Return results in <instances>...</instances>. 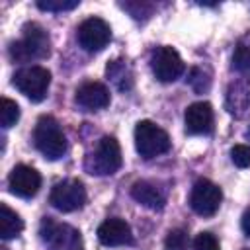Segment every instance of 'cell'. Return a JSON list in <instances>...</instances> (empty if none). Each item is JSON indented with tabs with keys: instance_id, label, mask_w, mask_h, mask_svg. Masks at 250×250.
Here are the masks:
<instances>
[{
	"instance_id": "obj_1",
	"label": "cell",
	"mask_w": 250,
	"mask_h": 250,
	"mask_svg": "<svg viewBox=\"0 0 250 250\" xmlns=\"http://www.w3.org/2000/svg\"><path fill=\"white\" fill-rule=\"evenodd\" d=\"M23 35L20 41H14L10 45V57L18 62H27V61H37L45 59L51 53V39L49 33L37 23L29 21L23 25Z\"/></svg>"
},
{
	"instance_id": "obj_2",
	"label": "cell",
	"mask_w": 250,
	"mask_h": 250,
	"mask_svg": "<svg viewBox=\"0 0 250 250\" xmlns=\"http://www.w3.org/2000/svg\"><path fill=\"white\" fill-rule=\"evenodd\" d=\"M33 145L47 160H59L66 152V137L53 115H41L33 129Z\"/></svg>"
},
{
	"instance_id": "obj_3",
	"label": "cell",
	"mask_w": 250,
	"mask_h": 250,
	"mask_svg": "<svg viewBox=\"0 0 250 250\" xmlns=\"http://www.w3.org/2000/svg\"><path fill=\"white\" fill-rule=\"evenodd\" d=\"M39 236L47 250H84L82 234L74 227L59 223L51 217H43Z\"/></svg>"
},
{
	"instance_id": "obj_4",
	"label": "cell",
	"mask_w": 250,
	"mask_h": 250,
	"mask_svg": "<svg viewBox=\"0 0 250 250\" xmlns=\"http://www.w3.org/2000/svg\"><path fill=\"white\" fill-rule=\"evenodd\" d=\"M121 146L115 137H102L86 158V170L94 176H111L121 168Z\"/></svg>"
},
{
	"instance_id": "obj_5",
	"label": "cell",
	"mask_w": 250,
	"mask_h": 250,
	"mask_svg": "<svg viewBox=\"0 0 250 250\" xmlns=\"http://www.w3.org/2000/svg\"><path fill=\"white\" fill-rule=\"evenodd\" d=\"M135 146L143 158L150 160V158L160 156L170 150V137L156 123L143 119L135 127Z\"/></svg>"
},
{
	"instance_id": "obj_6",
	"label": "cell",
	"mask_w": 250,
	"mask_h": 250,
	"mask_svg": "<svg viewBox=\"0 0 250 250\" xmlns=\"http://www.w3.org/2000/svg\"><path fill=\"white\" fill-rule=\"evenodd\" d=\"M12 82L31 102H41L47 96L51 84V72L43 66H25L14 74Z\"/></svg>"
},
{
	"instance_id": "obj_7",
	"label": "cell",
	"mask_w": 250,
	"mask_h": 250,
	"mask_svg": "<svg viewBox=\"0 0 250 250\" xmlns=\"http://www.w3.org/2000/svg\"><path fill=\"white\" fill-rule=\"evenodd\" d=\"M49 201L55 209L62 213H72L86 203V188L80 180H74V178L57 182L51 189Z\"/></svg>"
},
{
	"instance_id": "obj_8",
	"label": "cell",
	"mask_w": 250,
	"mask_h": 250,
	"mask_svg": "<svg viewBox=\"0 0 250 250\" xmlns=\"http://www.w3.org/2000/svg\"><path fill=\"white\" fill-rule=\"evenodd\" d=\"M223 201V191L211 180H197L189 193V207L201 217H213Z\"/></svg>"
},
{
	"instance_id": "obj_9",
	"label": "cell",
	"mask_w": 250,
	"mask_h": 250,
	"mask_svg": "<svg viewBox=\"0 0 250 250\" xmlns=\"http://www.w3.org/2000/svg\"><path fill=\"white\" fill-rule=\"evenodd\" d=\"M76 37L84 51L98 53L111 41V27L102 18H88L78 25Z\"/></svg>"
},
{
	"instance_id": "obj_10",
	"label": "cell",
	"mask_w": 250,
	"mask_h": 250,
	"mask_svg": "<svg viewBox=\"0 0 250 250\" xmlns=\"http://www.w3.org/2000/svg\"><path fill=\"white\" fill-rule=\"evenodd\" d=\"M150 66H152V72H154L156 80H160V82H174L184 72L182 57L178 55L176 49H172L168 45H162L152 53Z\"/></svg>"
},
{
	"instance_id": "obj_11",
	"label": "cell",
	"mask_w": 250,
	"mask_h": 250,
	"mask_svg": "<svg viewBox=\"0 0 250 250\" xmlns=\"http://www.w3.org/2000/svg\"><path fill=\"white\" fill-rule=\"evenodd\" d=\"M8 186L20 197H33L41 188V174L27 164H18L8 176Z\"/></svg>"
},
{
	"instance_id": "obj_12",
	"label": "cell",
	"mask_w": 250,
	"mask_h": 250,
	"mask_svg": "<svg viewBox=\"0 0 250 250\" xmlns=\"http://www.w3.org/2000/svg\"><path fill=\"white\" fill-rule=\"evenodd\" d=\"M184 123H186V133L189 135H207L213 131L215 115L213 107L207 102H195L188 105L184 113Z\"/></svg>"
},
{
	"instance_id": "obj_13",
	"label": "cell",
	"mask_w": 250,
	"mask_h": 250,
	"mask_svg": "<svg viewBox=\"0 0 250 250\" xmlns=\"http://www.w3.org/2000/svg\"><path fill=\"white\" fill-rule=\"evenodd\" d=\"M98 240L104 246H125L133 244V232L129 223L119 217H111L98 227Z\"/></svg>"
},
{
	"instance_id": "obj_14",
	"label": "cell",
	"mask_w": 250,
	"mask_h": 250,
	"mask_svg": "<svg viewBox=\"0 0 250 250\" xmlns=\"http://www.w3.org/2000/svg\"><path fill=\"white\" fill-rule=\"evenodd\" d=\"M76 104L86 111H98L109 105V90L102 82H84L76 90Z\"/></svg>"
},
{
	"instance_id": "obj_15",
	"label": "cell",
	"mask_w": 250,
	"mask_h": 250,
	"mask_svg": "<svg viewBox=\"0 0 250 250\" xmlns=\"http://www.w3.org/2000/svg\"><path fill=\"white\" fill-rule=\"evenodd\" d=\"M131 197L137 203H141V205H145L148 209H154V211L156 209L160 211L166 205V193L162 191V188H158L156 184H152L148 180L135 182L131 186Z\"/></svg>"
},
{
	"instance_id": "obj_16",
	"label": "cell",
	"mask_w": 250,
	"mask_h": 250,
	"mask_svg": "<svg viewBox=\"0 0 250 250\" xmlns=\"http://www.w3.org/2000/svg\"><path fill=\"white\" fill-rule=\"evenodd\" d=\"M227 109L234 117H242L246 109L250 107V80L248 78H238L229 84L227 90Z\"/></svg>"
},
{
	"instance_id": "obj_17",
	"label": "cell",
	"mask_w": 250,
	"mask_h": 250,
	"mask_svg": "<svg viewBox=\"0 0 250 250\" xmlns=\"http://www.w3.org/2000/svg\"><path fill=\"white\" fill-rule=\"evenodd\" d=\"M105 74L107 78L113 82V86L121 92H129L133 88V70L131 66L127 64V61H121V59H115L107 64L105 68Z\"/></svg>"
},
{
	"instance_id": "obj_18",
	"label": "cell",
	"mask_w": 250,
	"mask_h": 250,
	"mask_svg": "<svg viewBox=\"0 0 250 250\" xmlns=\"http://www.w3.org/2000/svg\"><path fill=\"white\" fill-rule=\"evenodd\" d=\"M21 230H23L21 217L16 211H12L6 203H2L0 205V236L4 240H8V238L18 236Z\"/></svg>"
},
{
	"instance_id": "obj_19",
	"label": "cell",
	"mask_w": 250,
	"mask_h": 250,
	"mask_svg": "<svg viewBox=\"0 0 250 250\" xmlns=\"http://www.w3.org/2000/svg\"><path fill=\"white\" fill-rule=\"evenodd\" d=\"M20 119V107L14 100L10 98H2V104H0V123L4 129H10L16 125V121Z\"/></svg>"
},
{
	"instance_id": "obj_20",
	"label": "cell",
	"mask_w": 250,
	"mask_h": 250,
	"mask_svg": "<svg viewBox=\"0 0 250 250\" xmlns=\"http://www.w3.org/2000/svg\"><path fill=\"white\" fill-rule=\"evenodd\" d=\"M232 68L238 70L240 74H250V47L244 45L242 41L236 45L232 53Z\"/></svg>"
},
{
	"instance_id": "obj_21",
	"label": "cell",
	"mask_w": 250,
	"mask_h": 250,
	"mask_svg": "<svg viewBox=\"0 0 250 250\" xmlns=\"http://www.w3.org/2000/svg\"><path fill=\"white\" fill-rule=\"evenodd\" d=\"M188 80H189V86L193 88L195 94H203V92H207L211 88V74L205 68H199V66L191 68Z\"/></svg>"
},
{
	"instance_id": "obj_22",
	"label": "cell",
	"mask_w": 250,
	"mask_h": 250,
	"mask_svg": "<svg viewBox=\"0 0 250 250\" xmlns=\"http://www.w3.org/2000/svg\"><path fill=\"white\" fill-rule=\"evenodd\" d=\"M164 246H166V250H188V246H189L188 232L184 229L170 230L168 236H166V240H164Z\"/></svg>"
},
{
	"instance_id": "obj_23",
	"label": "cell",
	"mask_w": 250,
	"mask_h": 250,
	"mask_svg": "<svg viewBox=\"0 0 250 250\" xmlns=\"http://www.w3.org/2000/svg\"><path fill=\"white\" fill-rule=\"evenodd\" d=\"M80 4V0H39L37 8L43 12H66L74 10Z\"/></svg>"
},
{
	"instance_id": "obj_24",
	"label": "cell",
	"mask_w": 250,
	"mask_h": 250,
	"mask_svg": "<svg viewBox=\"0 0 250 250\" xmlns=\"http://www.w3.org/2000/svg\"><path fill=\"white\" fill-rule=\"evenodd\" d=\"M230 160L238 168H248L250 166V146L248 145H234L230 148Z\"/></svg>"
},
{
	"instance_id": "obj_25",
	"label": "cell",
	"mask_w": 250,
	"mask_h": 250,
	"mask_svg": "<svg viewBox=\"0 0 250 250\" xmlns=\"http://www.w3.org/2000/svg\"><path fill=\"white\" fill-rule=\"evenodd\" d=\"M193 250H221L219 240L211 232H199L193 238Z\"/></svg>"
},
{
	"instance_id": "obj_26",
	"label": "cell",
	"mask_w": 250,
	"mask_h": 250,
	"mask_svg": "<svg viewBox=\"0 0 250 250\" xmlns=\"http://www.w3.org/2000/svg\"><path fill=\"white\" fill-rule=\"evenodd\" d=\"M121 8L123 10H127L135 20H141L143 16V10H146V12H152V4H146V2H125V4H121Z\"/></svg>"
},
{
	"instance_id": "obj_27",
	"label": "cell",
	"mask_w": 250,
	"mask_h": 250,
	"mask_svg": "<svg viewBox=\"0 0 250 250\" xmlns=\"http://www.w3.org/2000/svg\"><path fill=\"white\" fill-rule=\"evenodd\" d=\"M240 227H242V232L250 238V209H246V211H244L242 221H240Z\"/></svg>"
},
{
	"instance_id": "obj_28",
	"label": "cell",
	"mask_w": 250,
	"mask_h": 250,
	"mask_svg": "<svg viewBox=\"0 0 250 250\" xmlns=\"http://www.w3.org/2000/svg\"><path fill=\"white\" fill-rule=\"evenodd\" d=\"M0 250H8V248H0Z\"/></svg>"
}]
</instances>
